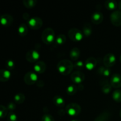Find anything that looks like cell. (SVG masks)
Here are the masks:
<instances>
[{
    "mask_svg": "<svg viewBox=\"0 0 121 121\" xmlns=\"http://www.w3.org/2000/svg\"><path fill=\"white\" fill-rule=\"evenodd\" d=\"M24 81L27 85H33L38 82L37 74L34 72H27L24 76Z\"/></svg>",
    "mask_w": 121,
    "mask_h": 121,
    "instance_id": "5b68a950",
    "label": "cell"
},
{
    "mask_svg": "<svg viewBox=\"0 0 121 121\" xmlns=\"http://www.w3.org/2000/svg\"><path fill=\"white\" fill-rule=\"evenodd\" d=\"M22 3L26 8H31L35 7L37 4V1L36 0H24Z\"/></svg>",
    "mask_w": 121,
    "mask_h": 121,
    "instance_id": "83f0119b",
    "label": "cell"
},
{
    "mask_svg": "<svg viewBox=\"0 0 121 121\" xmlns=\"http://www.w3.org/2000/svg\"><path fill=\"white\" fill-rule=\"evenodd\" d=\"M74 69V64L68 59H63L58 63L57 69L59 73L63 76L70 74Z\"/></svg>",
    "mask_w": 121,
    "mask_h": 121,
    "instance_id": "6da1fadb",
    "label": "cell"
},
{
    "mask_svg": "<svg viewBox=\"0 0 121 121\" xmlns=\"http://www.w3.org/2000/svg\"><path fill=\"white\" fill-rule=\"evenodd\" d=\"M7 109L8 110L11 111H14V109H15L16 108V105H15V103L14 102H10L7 105Z\"/></svg>",
    "mask_w": 121,
    "mask_h": 121,
    "instance_id": "e575fe53",
    "label": "cell"
},
{
    "mask_svg": "<svg viewBox=\"0 0 121 121\" xmlns=\"http://www.w3.org/2000/svg\"><path fill=\"white\" fill-rule=\"evenodd\" d=\"M13 22V18L9 14H2L0 17V23L5 27H8L12 24Z\"/></svg>",
    "mask_w": 121,
    "mask_h": 121,
    "instance_id": "8fae6325",
    "label": "cell"
},
{
    "mask_svg": "<svg viewBox=\"0 0 121 121\" xmlns=\"http://www.w3.org/2000/svg\"><path fill=\"white\" fill-rule=\"evenodd\" d=\"M11 73L7 69H1L0 70V80L1 82H7L10 79Z\"/></svg>",
    "mask_w": 121,
    "mask_h": 121,
    "instance_id": "2e32d148",
    "label": "cell"
},
{
    "mask_svg": "<svg viewBox=\"0 0 121 121\" xmlns=\"http://www.w3.org/2000/svg\"><path fill=\"white\" fill-rule=\"evenodd\" d=\"M118 8L120 9V11H121V1H119V4H118Z\"/></svg>",
    "mask_w": 121,
    "mask_h": 121,
    "instance_id": "d590c367",
    "label": "cell"
},
{
    "mask_svg": "<svg viewBox=\"0 0 121 121\" xmlns=\"http://www.w3.org/2000/svg\"><path fill=\"white\" fill-rule=\"evenodd\" d=\"M112 99L117 102H121V90H115L112 93Z\"/></svg>",
    "mask_w": 121,
    "mask_h": 121,
    "instance_id": "484cf974",
    "label": "cell"
},
{
    "mask_svg": "<svg viewBox=\"0 0 121 121\" xmlns=\"http://www.w3.org/2000/svg\"><path fill=\"white\" fill-rule=\"evenodd\" d=\"M111 85L114 88H119L121 87V75L119 74H114L111 78Z\"/></svg>",
    "mask_w": 121,
    "mask_h": 121,
    "instance_id": "7c38bea8",
    "label": "cell"
},
{
    "mask_svg": "<svg viewBox=\"0 0 121 121\" xmlns=\"http://www.w3.org/2000/svg\"><path fill=\"white\" fill-rule=\"evenodd\" d=\"M25 99H26V96H25V95L23 93H17L14 96V100L15 101V104H22L25 101Z\"/></svg>",
    "mask_w": 121,
    "mask_h": 121,
    "instance_id": "7402d4cb",
    "label": "cell"
},
{
    "mask_svg": "<svg viewBox=\"0 0 121 121\" xmlns=\"http://www.w3.org/2000/svg\"><path fill=\"white\" fill-rule=\"evenodd\" d=\"M28 26L33 30L40 29L43 24V21L39 17H33L28 20Z\"/></svg>",
    "mask_w": 121,
    "mask_h": 121,
    "instance_id": "8992f818",
    "label": "cell"
},
{
    "mask_svg": "<svg viewBox=\"0 0 121 121\" xmlns=\"http://www.w3.org/2000/svg\"><path fill=\"white\" fill-rule=\"evenodd\" d=\"M119 115H120V117H121V109L120 112H119Z\"/></svg>",
    "mask_w": 121,
    "mask_h": 121,
    "instance_id": "74e56055",
    "label": "cell"
},
{
    "mask_svg": "<svg viewBox=\"0 0 121 121\" xmlns=\"http://www.w3.org/2000/svg\"><path fill=\"white\" fill-rule=\"evenodd\" d=\"M92 33V26L88 23L85 24L83 27V35L86 37H89L91 35Z\"/></svg>",
    "mask_w": 121,
    "mask_h": 121,
    "instance_id": "603a6c76",
    "label": "cell"
},
{
    "mask_svg": "<svg viewBox=\"0 0 121 121\" xmlns=\"http://www.w3.org/2000/svg\"><path fill=\"white\" fill-rule=\"evenodd\" d=\"M104 20V15L102 13L99 11L95 12L93 13L91 17V21L95 24H99L102 22Z\"/></svg>",
    "mask_w": 121,
    "mask_h": 121,
    "instance_id": "9a60e30c",
    "label": "cell"
},
{
    "mask_svg": "<svg viewBox=\"0 0 121 121\" xmlns=\"http://www.w3.org/2000/svg\"><path fill=\"white\" fill-rule=\"evenodd\" d=\"M112 89V86L111 83L108 81H105L102 84V91L105 94H108L109 93Z\"/></svg>",
    "mask_w": 121,
    "mask_h": 121,
    "instance_id": "44dd1931",
    "label": "cell"
},
{
    "mask_svg": "<svg viewBox=\"0 0 121 121\" xmlns=\"http://www.w3.org/2000/svg\"><path fill=\"white\" fill-rule=\"evenodd\" d=\"M33 69L36 73H39V74L43 73L46 69V63L43 61H38L34 65Z\"/></svg>",
    "mask_w": 121,
    "mask_h": 121,
    "instance_id": "4fadbf2b",
    "label": "cell"
},
{
    "mask_svg": "<svg viewBox=\"0 0 121 121\" xmlns=\"http://www.w3.org/2000/svg\"><path fill=\"white\" fill-rule=\"evenodd\" d=\"M55 33L52 28H47L43 31L41 40L46 44H50L55 40Z\"/></svg>",
    "mask_w": 121,
    "mask_h": 121,
    "instance_id": "7a4b0ae2",
    "label": "cell"
},
{
    "mask_svg": "<svg viewBox=\"0 0 121 121\" xmlns=\"http://www.w3.org/2000/svg\"><path fill=\"white\" fill-rule=\"evenodd\" d=\"M53 102L54 105L59 108L63 107L65 105V101L62 97L59 95H56L53 98Z\"/></svg>",
    "mask_w": 121,
    "mask_h": 121,
    "instance_id": "ac0fdd59",
    "label": "cell"
},
{
    "mask_svg": "<svg viewBox=\"0 0 121 121\" xmlns=\"http://www.w3.org/2000/svg\"><path fill=\"white\" fill-rule=\"evenodd\" d=\"M117 59H116L115 56L112 53H108L106 54L104 57L103 63L105 65V67L110 68L111 67H113L116 63Z\"/></svg>",
    "mask_w": 121,
    "mask_h": 121,
    "instance_id": "52a82bcc",
    "label": "cell"
},
{
    "mask_svg": "<svg viewBox=\"0 0 121 121\" xmlns=\"http://www.w3.org/2000/svg\"><path fill=\"white\" fill-rule=\"evenodd\" d=\"M41 121H54V119L53 116L49 113H45L42 117Z\"/></svg>",
    "mask_w": 121,
    "mask_h": 121,
    "instance_id": "d6a6232c",
    "label": "cell"
},
{
    "mask_svg": "<svg viewBox=\"0 0 121 121\" xmlns=\"http://www.w3.org/2000/svg\"><path fill=\"white\" fill-rule=\"evenodd\" d=\"M68 36L71 40L74 42L80 41L83 38V34L79 29L72 28L68 31Z\"/></svg>",
    "mask_w": 121,
    "mask_h": 121,
    "instance_id": "277c9868",
    "label": "cell"
},
{
    "mask_svg": "<svg viewBox=\"0 0 121 121\" xmlns=\"http://www.w3.org/2000/svg\"><path fill=\"white\" fill-rule=\"evenodd\" d=\"M84 67H85V63L83 62L82 61H76L74 64V67L78 70V71L82 70Z\"/></svg>",
    "mask_w": 121,
    "mask_h": 121,
    "instance_id": "4dcf8cb0",
    "label": "cell"
},
{
    "mask_svg": "<svg viewBox=\"0 0 121 121\" xmlns=\"http://www.w3.org/2000/svg\"><path fill=\"white\" fill-rule=\"evenodd\" d=\"M28 28L27 26V25L25 24H21L18 28V33L19 35L21 37H24L28 34Z\"/></svg>",
    "mask_w": 121,
    "mask_h": 121,
    "instance_id": "d6986e66",
    "label": "cell"
},
{
    "mask_svg": "<svg viewBox=\"0 0 121 121\" xmlns=\"http://www.w3.org/2000/svg\"><path fill=\"white\" fill-rule=\"evenodd\" d=\"M97 65L96 59L93 57H89L85 62V66L88 70H93Z\"/></svg>",
    "mask_w": 121,
    "mask_h": 121,
    "instance_id": "5bb4252c",
    "label": "cell"
},
{
    "mask_svg": "<svg viewBox=\"0 0 121 121\" xmlns=\"http://www.w3.org/2000/svg\"><path fill=\"white\" fill-rule=\"evenodd\" d=\"M70 79L73 83L78 85L84 81L85 79V76L80 71H76V72H73L71 74Z\"/></svg>",
    "mask_w": 121,
    "mask_h": 121,
    "instance_id": "9c48e42d",
    "label": "cell"
},
{
    "mask_svg": "<svg viewBox=\"0 0 121 121\" xmlns=\"http://www.w3.org/2000/svg\"><path fill=\"white\" fill-rule=\"evenodd\" d=\"M108 112H104L100 115L99 117H97L94 121H107L109 118Z\"/></svg>",
    "mask_w": 121,
    "mask_h": 121,
    "instance_id": "f1b7e54d",
    "label": "cell"
},
{
    "mask_svg": "<svg viewBox=\"0 0 121 121\" xmlns=\"http://www.w3.org/2000/svg\"><path fill=\"white\" fill-rule=\"evenodd\" d=\"M8 121H17V116L14 112H10L7 116Z\"/></svg>",
    "mask_w": 121,
    "mask_h": 121,
    "instance_id": "836d02e7",
    "label": "cell"
},
{
    "mask_svg": "<svg viewBox=\"0 0 121 121\" xmlns=\"http://www.w3.org/2000/svg\"><path fill=\"white\" fill-rule=\"evenodd\" d=\"M66 112L70 117H76L81 112V107L76 103H70L66 106Z\"/></svg>",
    "mask_w": 121,
    "mask_h": 121,
    "instance_id": "3957f363",
    "label": "cell"
},
{
    "mask_svg": "<svg viewBox=\"0 0 121 121\" xmlns=\"http://www.w3.org/2000/svg\"><path fill=\"white\" fill-rule=\"evenodd\" d=\"M105 6L109 10H114L118 7V5L117 4V2L115 1L108 0V1H105Z\"/></svg>",
    "mask_w": 121,
    "mask_h": 121,
    "instance_id": "ffe728a7",
    "label": "cell"
},
{
    "mask_svg": "<svg viewBox=\"0 0 121 121\" xmlns=\"http://www.w3.org/2000/svg\"><path fill=\"white\" fill-rule=\"evenodd\" d=\"M40 53L35 50H31L26 54V60L30 63H36L40 59Z\"/></svg>",
    "mask_w": 121,
    "mask_h": 121,
    "instance_id": "ba28073f",
    "label": "cell"
},
{
    "mask_svg": "<svg viewBox=\"0 0 121 121\" xmlns=\"http://www.w3.org/2000/svg\"><path fill=\"white\" fill-rule=\"evenodd\" d=\"M6 67H7V70H10L14 69L15 67V63L13 60H8L6 61Z\"/></svg>",
    "mask_w": 121,
    "mask_h": 121,
    "instance_id": "1f68e13d",
    "label": "cell"
},
{
    "mask_svg": "<svg viewBox=\"0 0 121 121\" xmlns=\"http://www.w3.org/2000/svg\"><path fill=\"white\" fill-rule=\"evenodd\" d=\"M111 21L112 24L117 27L121 26V11L116 10L111 15Z\"/></svg>",
    "mask_w": 121,
    "mask_h": 121,
    "instance_id": "30bf717a",
    "label": "cell"
},
{
    "mask_svg": "<svg viewBox=\"0 0 121 121\" xmlns=\"http://www.w3.org/2000/svg\"><path fill=\"white\" fill-rule=\"evenodd\" d=\"M120 61H121V56H120Z\"/></svg>",
    "mask_w": 121,
    "mask_h": 121,
    "instance_id": "f35d334b",
    "label": "cell"
},
{
    "mask_svg": "<svg viewBox=\"0 0 121 121\" xmlns=\"http://www.w3.org/2000/svg\"><path fill=\"white\" fill-rule=\"evenodd\" d=\"M80 121L78 120V119H73V120H72V121Z\"/></svg>",
    "mask_w": 121,
    "mask_h": 121,
    "instance_id": "8d00e7d4",
    "label": "cell"
},
{
    "mask_svg": "<svg viewBox=\"0 0 121 121\" xmlns=\"http://www.w3.org/2000/svg\"><path fill=\"white\" fill-rule=\"evenodd\" d=\"M98 73L104 76L108 77L111 74V70L109 68L105 67V66H101L98 69Z\"/></svg>",
    "mask_w": 121,
    "mask_h": 121,
    "instance_id": "cb8c5ba5",
    "label": "cell"
},
{
    "mask_svg": "<svg viewBox=\"0 0 121 121\" xmlns=\"http://www.w3.org/2000/svg\"><path fill=\"white\" fill-rule=\"evenodd\" d=\"M8 109L5 106L3 105L0 106V117L1 118H4L8 116Z\"/></svg>",
    "mask_w": 121,
    "mask_h": 121,
    "instance_id": "f546056e",
    "label": "cell"
},
{
    "mask_svg": "<svg viewBox=\"0 0 121 121\" xmlns=\"http://www.w3.org/2000/svg\"><path fill=\"white\" fill-rule=\"evenodd\" d=\"M77 91H78V87L74 85H70L66 89V93L68 95H74L77 93Z\"/></svg>",
    "mask_w": 121,
    "mask_h": 121,
    "instance_id": "d4e9b609",
    "label": "cell"
},
{
    "mask_svg": "<svg viewBox=\"0 0 121 121\" xmlns=\"http://www.w3.org/2000/svg\"><path fill=\"white\" fill-rule=\"evenodd\" d=\"M80 56V50L78 47H73L70 52V57L73 61H77Z\"/></svg>",
    "mask_w": 121,
    "mask_h": 121,
    "instance_id": "e0dca14e",
    "label": "cell"
},
{
    "mask_svg": "<svg viewBox=\"0 0 121 121\" xmlns=\"http://www.w3.org/2000/svg\"><path fill=\"white\" fill-rule=\"evenodd\" d=\"M66 41V37L64 34H59L55 39V42L57 45H63Z\"/></svg>",
    "mask_w": 121,
    "mask_h": 121,
    "instance_id": "4316f807",
    "label": "cell"
}]
</instances>
